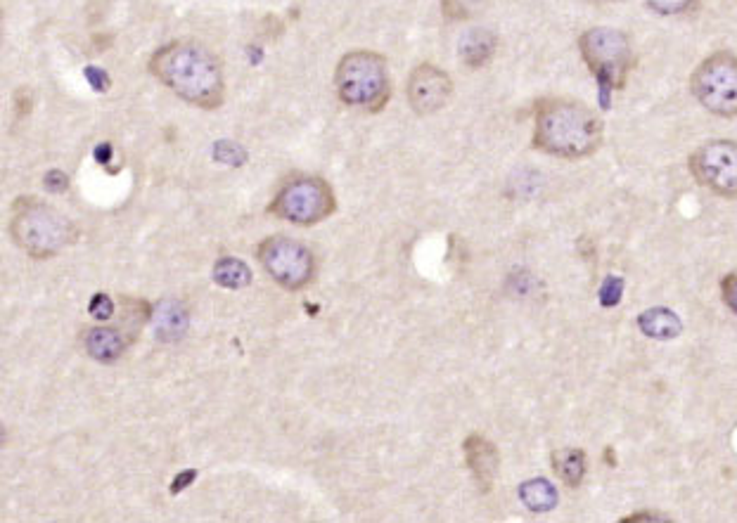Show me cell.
<instances>
[{"mask_svg": "<svg viewBox=\"0 0 737 523\" xmlns=\"http://www.w3.org/2000/svg\"><path fill=\"white\" fill-rule=\"evenodd\" d=\"M335 209L337 199L328 180L306 173L287 178L268 204V213L294 225H316L330 218Z\"/></svg>", "mask_w": 737, "mask_h": 523, "instance_id": "cell-5", "label": "cell"}, {"mask_svg": "<svg viewBox=\"0 0 737 523\" xmlns=\"http://www.w3.org/2000/svg\"><path fill=\"white\" fill-rule=\"evenodd\" d=\"M43 187H46L48 192H53V195H57V192H64L69 187V176L60 169L48 171L46 178H43Z\"/></svg>", "mask_w": 737, "mask_h": 523, "instance_id": "cell-24", "label": "cell"}, {"mask_svg": "<svg viewBox=\"0 0 737 523\" xmlns=\"http://www.w3.org/2000/svg\"><path fill=\"white\" fill-rule=\"evenodd\" d=\"M498 38L486 29H472L470 34H465L460 41V57L467 67H484L491 62V57L496 55Z\"/></svg>", "mask_w": 737, "mask_h": 523, "instance_id": "cell-15", "label": "cell"}, {"mask_svg": "<svg viewBox=\"0 0 737 523\" xmlns=\"http://www.w3.org/2000/svg\"><path fill=\"white\" fill-rule=\"evenodd\" d=\"M579 53L602 88L621 90L633 71V48L624 31L593 27L579 38Z\"/></svg>", "mask_w": 737, "mask_h": 523, "instance_id": "cell-6", "label": "cell"}, {"mask_svg": "<svg viewBox=\"0 0 737 523\" xmlns=\"http://www.w3.org/2000/svg\"><path fill=\"white\" fill-rule=\"evenodd\" d=\"M83 74H86V79H88V83H91V88L95 90V93H107V90H110L112 79H110V74H107L105 69L93 67V64H91V67L83 69Z\"/></svg>", "mask_w": 737, "mask_h": 523, "instance_id": "cell-23", "label": "cell"}, {"mask_svg": "<svg viewBox=\"0 0 737 523\" xmlns=\"http://www.w3.org/2000/svg\"><path fill=\"white\" fill-rule=\"evenodd\" d=\"M519 500L534 514H546L557 507V490L548 479H531L519 486Z\"/></svg>", "mask_w": 737, "mask_h": 523, "instance_id": "cell-16", "label": "cell"}, {"mask_svg": "<svg viewBox=\"0 0 737 523\" xmlns=\"http://www.w3.org/2000/svg\"><path fill=\"white\" fill-rule=\"evenodd\" d=\"M110 159H112V142H102V145L95 147V161H98V164L107 166Z\"/></svg>", "mask_w": 737, "mask_h": 523, "instance_id": "cell-29", "label": "cell"}, {"mask_svg": "<svg viewBox=\"0 0 737 523\" xmlns=\"http://www.w3.org/2000/svg\"><path fill=\"white\" fill-rule=\"evenodd\" d=\"M721 292H723V301H726V306L737 315V273L723 277Z\"/></svg>", "mask_w": 737, "mask_h": 523, "instance_id": "cell-26", "label": "cell"}, {"mask_svg": "<svg viewBox=\"0 0 737 523\" xmlns=\"http://www.w3.org/2000/svg\"><path fill=\"white\" fill-rule=\"evenodd\" d=\"M647 5L659 15H685L695 0H647Z\"/></svg>", "mask_w": 737, "mask_h": 523, "instance_id": "cell-22", "label": "cell"}, {"mask_svg": "<svg viewBox=\"0 0 737 523\" xmlns=\"http://www.w3.org/2000/svg\"><path fill=\"white\" fill-rule=\"evenodd\" d=\"M692 178L723 199H737V142L709 140L690 154Z\"/></svg>", "mask_w": 737, "mask_h": 523, "instance_id": "cell-9", "label": "cell"}, {"mask_svg": "<svg viewBox=\"0 0 737 523\" xmlns=\"http://www.w3.org/2000/svg\"><path fill=\"white\" fill-rule=\"evenodd\" d=\"M214 282L223 289H245L252 284V270L240 258L223 256L214 266Z\"/></svg>", "mask_w": 737, "mask_h": 523, "instance_id": "cell-18", "label": "cell"}, {"mask_svg": "<svg viewBox=\"0 0 737 523\" xmlns=\"http://www.w3.org/2000/svg\"><path fill=\"white\" fill-rule=\"evenodd\" d=\"M195 479H197V471H195V469L181 471V474H178L176 479H173V483H171V495L183 493L185 488H188V486H192V483H195Z\"/></svg>", "mask_w": 737, "mask_h": 523, "instance_id": "cell-27", "label": "cell"}, {"mask_svg": "<svg viewBox=\"0 0 737 523\" xmlns=\"http://www.w3.org/2000/svg\"><path fill=\"white\" fill-rule=\"evenodd\" d=\"M690 90L707 112L737 119V57L728 50L709 55L692 71Z\"/></svg>", "mask_w": 737, "mask_h": 523, "instance_id": "cell-7", "label": "cell"}, {"mask_svg": "<svg viewBox=\"0 0 737 523\" xmlns=\"http://www.w3.org/2000/svg\"><path fill=\"white\" fill-rule=\"evenodd\" d=\"M152 322H155L157 339L171 344V341H178L188 332V311L178 301H162L159 306L152 308Z\"/></svg>", "mask_w": 737, "mask_h": 523, "instance_id": "cell-13", "label": "cell"}, {"mask_svg": "<svg viewBox=\"0 0 737 523\" xmlns=\"http://www.w3.org/2000/svg\"><path fill=\"white\" fill-rule=\"evenodd\" d=\"M621 287H624V282H621L619 277H607V282L602 284V292H600L602 303H605V306H614L621 296Z\"/></svg>", "mask_w": 737, "mask_h": 523, "instance_id": "cell-25", "label": "cell"}, {"mask_svg": "<svg viewBox=\"0 0 737 523\" xmlns=\"http://www.w3.org/2000/svg\"><path fill=\"white\" fill-rule=\"evenodd\" d=\"M214 159L223 161L228 166H242L247 161L245 147L237 145L233 140H219L214 145Z\"/></svg>", "mask_w": 737, "mask_h": 523, "instance_id": "cell-19", "label": "cell"}, {"mask_svg": "<svg viewBox=\"0 0 737 523\" xmlns=\"http://www.w3.org/2000/svg\"><path fill=\"white\" fill-rule=\"evenodd\" d=\"M261 266L273 277L280 287L299 292L313 280L316 261L309 247L290 237H268L256 249Z\"/></svg>", "mask_w": 737, "mask_h": 523, "instance_id": "cell-8", "label": "cell"}, {"mask_svg": "<svg viewBox=\"0 0 737 523\" xmlns=\"http://www.w3.org/2000/svg\"><path fill=\"white\" fill-rule=\"evenodd\" d=\"M335 88L344 105L377 112L389 100L387 60L370 50L346 53L337 64Z\"/></svg>", "mask_w": 737, "mask_h": 523, "instance_id": "cell-4", "label": "cell"}, {"mask_svg": "<svg viewBox=\"0 0 737 523\" xmlns=\"http://www.w3.org/2000/svg\"><path fill=\"white\" fill-rule=\"evenodd\" d=\"M15 107H17V116L24 119L31 112V90L29 88H19L15 95Z\"/></svg>", "mask_w": 737, "mask_h": 523, "instance_id": "cell-28", "label": "cell"}, {"mask_svg": "<svg viewBox=\"0 0 737 523\" xmlns=\"http://www.w3.org/2000/svg\"><path fill=\"white\" fill-rule=\"evenodd\" d=\"M463 453L467 469L472 471L479 490L489 493L498 476V469H501V453H498V448L491 441H486L484 436L472 434L465 438Z\"/></svg>", "mask_w": 737, "mask_h": 523, "instance_id": "cell-11", "label": "cell"}, {"mask_svg": "<svg viewBox=\"0 0 737 523\" xmlns=\"http://www.w3.org/2000/svg\"><path fill=\"white\" fill-rule=\"evenodd\" d=\"M408 105L418 116H432L448 105L453 95V81L444 69L432 62H422L410 71L406 83Z\"/></svg>", "mask_w": 737, "mask_h": 523, "instance_id": "cell-10", "label": "cell"}, {"mask_svg": "<svg viewBox=\"0 0 737 523\" xmlns=\"http://www.w3.org/2000/svg\"><path fill=\"white\" fill-rule=\"evenodd\" d=\"M88 313H91V318H95L98 322H105L110 320L114 315V301L110 294H95L91 303H88Z\"/></svg>", "mask_w": 737, "mask_h": 523, "instance_id": "cell-21", "label": "cell"}, {"mask_svg": "<svg viewBox=\"0 0 737 523\" xmlns=\"http://www.w3.org/2000/svg\"><path fill=\"white\" fill-rule=\"evenodd\" d=\"M150 74L190 105L200 109L223 105L226 81L221 60L200 41L181 38L157 48L150 57Z\"/></svg>", "mask_w": 737, "mask_h": 523, "instance_id": "cell-1", "label": "cell"}, {"mask_svg": "<svg viewBox=\"0 0 737 523\" xmlns=\"http://www.w3.org/2000/svg\"><path fill=\"white\" fill-rule=\"evenodd\" d=\"M10 237L29 256L50 258L74 242L76 230L53 206L22 197L12 206Z\"/></svg>", "mask_w": 737, "mask_h": 523, "instance_id": "cell-3", "label": "cell"}, {"mask_svg": "<svg viewBox=\"0 0 737 523\" xmlns=\"http://www.w3.org/2000/svg\"><path fill=\"white\" fill-rule=\"evenodd\" d=\"M128 341L131 339H126L124 329L107 325L91 327L83 334V348H86V353L102 365L117 363L121 355H124Z\"/></svg>", "mask_w": 737, "mask_h": 523, "instance_id": "cell-12", "label": "cell"}, {"mask_svg": "<svg viewBox=\"0 0 737 523\" xmlns=\"http://www.w3.org/2000/svg\"><path fill=\"white\" fill-rule=\"evenodd\" d=\"M605 126L586 102L543 98L534 112V147L560 159H586L600 150Z\"/></svg>", "mask_w": 737, "mask_h": 523, "instance_id": "cell-2", "label": "cell"}, {"mask_svg": "<svg viewBox=\"0 0 737 523\" xmlns=\"http://www.w3.org/2000/svg\"><path fill=\"white\" fill-rule=\"evenodd\" d=\"M586 453L579 448H562L553 453V469L560 476L562 483L569 488L581 486L583 476H586Z\"/></svg>", "mask_w": 737, "mask_h": 523, "instance_id": "cell-17", "label": "cell"}, {"mask_svg": "<svg viewBox=\"0 0 737 523\" xmlns=\"http://www.w3.org/2000/svg\"><path fill=\"white\" fill-rule=\"evenodd\" d=\"M638 327L645 337L666 341V339H674L681 334L683 322L674 311L659 306V308H650V311H645L643 315H640Z\"/></svg>", "mask_w": 737, "mask_h": 523, "instance_id": "cell-14", "label": "cell"}, {"mask_svg": "<svg viewBox=\"0 0 737 523\" xmlns=\"http://www.w3.org/2000/svg\"><path fill=\"white\" fill-rule=\"evenodd\" d=\"M482 0H441V12L448 19H470Z\"/></svg>", "mask_w": 737, "mask_h": 523, "instance_id": "cell-20", "label": "cell"}]
</instances>
